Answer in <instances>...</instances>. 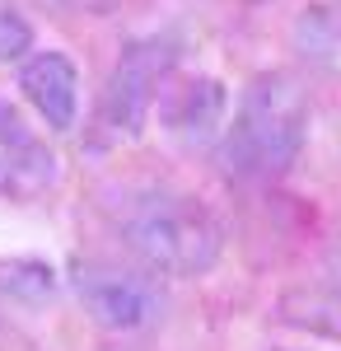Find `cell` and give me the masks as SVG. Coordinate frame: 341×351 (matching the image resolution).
Masks as SVG:
<instances>
[{
    "mask_svg": "<svg viewBox=\"0 0 341 351\" xmlns=\"http://www.w3.org/2000/svg\"><path fill=\"white\" fill-rule=\"evenodd\" d=\"M117 234L150 276H206L225 253V225L201 197L136 188L117 202Z\"/></svg>",
    "mask_w": 341,
    "mask_h": 351,
    "instance_id": "6da1fadb",
    "label": "cell"
},
{
    "mask_svg": "<svg viewBox=\"0 0 341 351\" xmlns=\"http://www.w3.org/2000/svg\"><path fill=\"white\" fill-rule=\"evenodd\" d=\"M309 141V94L294 75H257L220 132V164L238 183H276Z\"/></svg>",
    "mask_w": 341,
    "mask_h": 351,
    "instance_id": "7a4b0ae2",
    "label": "cell"
},
{
    "mask_svg": "<svg viewBox=\"0 0 341 351\" xmlns=\"http://www.w3.org/2000/svg\"><path fill=\"white\" fill-rule=\"evenodd\" d=\"M173 66H178V43L164 38V33H150V38H131L112 75H108L103 94H99V108H94V132L89 141L103 150V145H122L140 136L145 117L155 112L159 94L173 80Z\"/></svg>",
    "mask_w": 341,
    "mask_h": 351,
    "instance_id": "3957f363",
    "label": "cell"
},
{
    "mask_svg": "<svg viewBox=\"0 0 341 351\" xmlns=\"http://www.w3.org/2000/svg\"><path fill=\"white\" fill-rule=\"evenodd\" d=\"M75 295L89 319L108 332H140L164 319V291L150 271L112 267V263H75Z\"/></svg>",
    "mask_w": 341,
    "mask_h": 351,
    "instance_id": "277c9868",
    "label": "cell"
},
{
    "mask_svg": "<svg viewBox=\"0 0 341 351\" xmlns=\"http://www.w3.org/2000/svg\"><path fill=\"white\" fill-rule=\"evenodd\" d=\"M56 183V155L10 104H0V197L33 202Z\"/></svg>",
    "mask_w": 341,
    "mask_h": 351,
    "instance_id": "5b68a950",
    "label": "cell"
},
{
    "mask_svg": "<svg viewBox=\"0 0 341 351\" xmlns=\"http://www.w3.org/2000/svg\"><path fill=\"white\" fill-rule=\"evenodd\" d=\"M19 89L33 104V112L52 127L71 132L79 117V71L66 52H28L19 66Z\"/></svg>",
    "mask_w": 341,
    "mask_h": 351,
    "instance_id": "8992f818",
    "label": "cell"
},
{
    "mask_svg": "<svg viewBox=\"0 0 341 351\" xmlns=\"http://www.w3.org/2000/svg\"><path fill=\"white\" fill-rule=\"evenodd\" d=\"M159 108H164L168 136H178L183 145H210L229 122V94L220 80H187L183 89H164Z\"/></svg>",
    "mask_w": 341,
    "mask_h": 351,
    "instance_id": "52a82bcc",
    "label": "cell"
},
{
    "mask_svg": "<svg viewBox=\"0 0 341 351\" xmlns=\"http://www.w3.org/2000/svg\"><path fill=\"white\" fill-rule=\"evenodd\" d=\"M294 47L309 66L341 75V0H318L294 19Z\"/></svg>",
    "mask_w": 341,
    "mask_h": 351,
    "instance_id": "ba28073f",
    "label": "cell"
},
{
    "mask_svg": "<svg viewBox=\"0 0 341 351\" xmlns=\"http://www.w3.org/2000/svg\"><path fill=\"white\" fill-rule=\"evenodd\" d=\"M33 52V24L19 10V0H0V66L24 61Z\"/></svg>",
    "mask_w": 341,
    "mask_h": 351,
    "instance_id": "9c48e42d",
    "label": "cell"
},
{
    "mask_svg": "<svg viewBox=\"0 0 341 351\" xmlns=\"http://www.w3.org/2000/svg\"><path fill=\"white\" fill-rule=\"evenodd\" d=\"M38 5H47V10H61V14H99V10L117 5V0H38Z\"/></svg>",
    "mask_w": 341,
    "mask_h": 351,
    "instance_id": "30bf717a",
    "label": "cell"
},
{
    "mask_svg": "<svg viewBox=\"0 0 341 351\" xmlns=\"http://www.w3.org/2000/svg\"><path fill=\"white\" fill-rule=\"evenodd\" d=\"M337 291H341V258H337Z\"/></svg>",
    "mask_w": 341,
    "mask_h": 351,
    "instance_id": "8fae6325",
    "label": "cell"
}]
</instances>
